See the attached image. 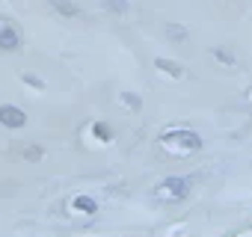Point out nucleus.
<instances>
[{"label":"nucleus","mask_w":252,"mask_h":237,"mask_svg":"<svg viewBox=\"0 0 252 237\" xmlns=\"http://www.w3.org/2000/svg\"><path fill=\"white\" fill-rule=\"evenodd\" d=\"M190 190H193V181L175 175V178L160 181V184L155 187V196H158L160 202H184V199L190 196Z\"/></svg>","instance_id":"nucleus-1"},{"label":"nucleus","mask_w":252,"mask_h":237,"mask_svg":"<svg viewBox=\"0 0 252 237\" xmlns=\"http://www.w3.org/2000/svg\"><path fill=\"white\" fill-rule=\"evenodd\" d=\"M160 143L166 148H175V151H199L202 148V137L187 131V128H175V131H166L160 137Z\"/></svg>","instance_id":"nucleus-2"},{"label":"nucleus","mask_w":252,"mask_h":237,"mask_svg":"<svg viewBox=\"0 0 252 237\" xmlns=\"http://www.w3.org/2000/svg\"><path fill=\"white\" fill-rule=\"evenodd\" d=\"M0 125L18 131V128H24V125H27V113H24V110H18L15 104H3V107H0Z\"/></svg>","instance_id":"nucleus-3"},{"label":"nucleus","mask_w":252,"mask_h":237,"mask_svg":"<svg viewBox=\"0 0 252 237\" xmlns=\"http://www.w3.org/2000/svg\"><path fill=\"white\" fill-rule=\"evenodd\" d=\"M18 48H21V36H18V30H15L9 21L0 18V51H18Z\"/></svg>","instance_id":"nucleus-4"},{"label":"nucleus","mask_w":252,"mask_h":237,"mask_svg":"<svg viewBox=\"0 0 252 237\" xmlns=\"http://www.w3.org/2000/svg\"><path fill=\"white\" fill-rule=\"evenodd\" d=\"M48 3L60 12V15H65V18H74V15H80V6L77 3H71V0H48Z\"/></svg>","instance_id":"nucleus-5"},{"label":"nucleus","mask_w":252,"mask_h":237,"mask_svg":"<svg viewBox=\"0 0 252 237\" xmlns=\"http://www.w3.org/2000/svg\"><path fill=\"white\" fill-rule=\"evenodd\" d=\"M155 65H158L163 74H169V77H184V68H181L178 62H172V59H155Z\"/></svg>","instance_id":"nucleus-6"},{"label":"nucleus","mask_w":252,"mask_h":237,"mask_svg":"<svg viewBox=\"0 0 252 237\" xmlns=\"http://www.w3.org/2000/svg\"><path fill=\"white\" fill-rule=\"evenodd\" d=\"M101 6L113 15H125L128 12V0H101Z\"/></svg>","instance_id":"nucleus-7"},{"label":"nucleus","mask_w":252,"mask_h":237,"mask_svg":"<svg viewBox=\"0 0 252 237\" xmlns=\"http://www.w3.org/2000/svg\"><path fill=\"white\" fill-rule=\"evenodd\" d=\"M166 36H172V42H181V39L187 36V30L178 27V24H166Z\"/></svg>","instance_id":"nucleus-8"},{"label":"nucleus","mask_w":252,"mask_h":237,"mask_svg":"<svg viewBox=\"0 0 252 237\" xmlns=\"http://www.w3.org/2000/svg\"><path fill=\"white\" fill-rule=\"evenodd\" d=\"M74 207H80V210H86V213H95V202L86 199V196H77V199H74Z\"/></svg>","instance_id":"nucleus-9"},{"label":"nucleus","mask_w":252,"mask_h":237,"mask_svg":"<svg viewBox=\"0 0 252 237\" xmlns=\"http://www.w3.org/2000/svg\"><path fill=\"white\" fill-rule=\"evenodd\" d=\"M214 54H217V57H220V59H222V62H234V57H231V54H228V51H222V48H217V51H214Z\"/></svg>","instance_id":"nucleus-10"}]
</instances>
